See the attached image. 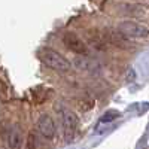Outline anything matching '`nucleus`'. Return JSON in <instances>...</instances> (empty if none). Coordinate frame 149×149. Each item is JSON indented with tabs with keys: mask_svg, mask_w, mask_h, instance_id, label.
I'll return each mask as SVG.
<instances>
[{
	"mask_svg": "<svg viewBox=\"0 0 149 149\" xmlns=\"http://www.w3.org/2000/svg\"><path fill=\"white\" fill-rule=\"evenodd\" d=\"M39 57L45 66H48L52 70H57V72H69L72 67L70 61L64 55H61L60 52L54 51L51 48H43L39 52Z\"/></svg>",
	"mask_w": 149,
	"mask_h": 149,
	"instance_id": "1",
	"label": "nucleus"
},
{
	"mask_svg": "<svg viewBox=\"0 0 149 149\" xmlns=\"http://www.w3.org/2000/svg\"><path fill=\"white\" fill-rule=\"evenodd\" d=\"M118 31L125 37V39H148L149 29L145 24L136 22V21H122L118 26Z\"/></svg>",
	"mask_w": 149,
	"mask_h": 149,
	"instance_id": "2",
	"label": "nucleus"
},
{
	"mask_svg": "<svg viewBox=\"0 0 149 149\" xmlns=\"http://www.w3.org/2000/svg\"><path fill=\"white\" fill-rule=\"evenodd\" d=\"M63 43L67 49H70L72 52L74 54H79V55H86L88 54V46L85 45V42L81 39V37L76 33H66L63 36Z\"/></svg>",
	"mask_w": 149,
	"mask_h": 149,
	"instance_id": "3",
	"label": "nucleus"
},
{
	"mask_svg": "<svg viewBox=\"0 0 149 149\" xmlns=\"http://www.w3.org/2000/svg\"><path fill=\"white\" fill-rule=\"evenodd\" d=\"M61 124H63L66 140H70L73 133L76 131V128H78V124H79V119H78L76 113L72 112V110H69V109L61 110Z\"/></svg>",
	"mask_w": 149,
	"mask_h": 149,
	"instance_id": "4",
	"label": "nucleus"
},
{
	"mask_svg": "<svg viewBox=\"0 0 149 149\" xmlns=\"http://www.w3.org/2000/svg\"><path fill=\"white\" fill-rule=\"evenodd\" d=\"M37 130L45 139H54L55 136V122L49 115H40L37 119Z\"/></svg>",
	"mask_w": 149,
	"mask_h": 149,
	"instance_id": "5",
	"label": "nucleus"
},
{
	"mask_svg": "<svg viewBox=\"0 0 149 149\" xmlns=\"http://www.w3.org/2000/svg\"><path fill=\"white\" fill-rule=\"evenodd\" d=\"M8 148L9 149H19L22 145V127L19 124H14L8 130Z\"/></svg>",
	"mask_w": 149,
	"mask_h": 149,
	"instance_id": "6",
	"label": "nucleus"
},
{
	"mask_svg": "<svg viewBox=\"0 0 149 149\" xmlns=\"http://www.w3.org/2000/svg\"><path fill=\"white\" fill-rule=\"evenodd\" d=\"M122 9H124V14H128V15H134V17L145 15V8L139 5H124Z\"/></svg>",
	"mask_w": 149,
	"mask_h": 149,
	"instance_id": "7",
	"label": "nucleus"
},
{
	"mask_svg": "<svg viewBox=\"0 0 149 149\" xmlns=\"http://www.w3.org/2000/svg\"><path fill=\"white\" fill-rule=\"evenodd\" d=\"M118 116H119V112H118V110H115V109H109V110H106L104 113L102 115V118H100V122H103V124H107V122L115 121Z\"/></svg>",
	"mask_w": 149,
	"mask_h": 149,
	"instance_id": "8",
	"label": "nucleus"
},
{
	"mask_svg": "<svg viewBox=\"0 0 149 149\" xmlns=\"http://www.w3.org/2000/svg\"><path fill=\"white\" fill-rule=\"evenodd\" d=\"M37 145H39V140H37L36 133L30 131L27 137V149H37Z\"/></svg>",
	"mask_w": 149,
	"mask_h": 149,
	"instance_id": "9",
	"label": "nucleus"
},
{
	"mask_svg": "<svg viewBox=\"0 0 149 149\" xmlns=\"http://www.w3.org/2000/svg\"><path fill=\"white\" fill-rule=\"evenodd\" d=\"M78 104H79V110H82V112H88L90 109H93V106H94V100H81Z\"/></svg>",
	"mask_w": 149,
	"mask_h": 149,
	"instance_id": "10",
	"label": "nucleus"
}]
</instances>
